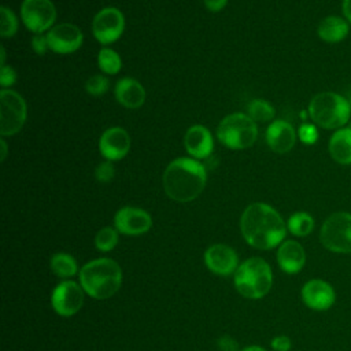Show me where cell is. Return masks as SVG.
Segmentation results:
<instances>
[{
    "label": "cell",
    "instance_id": "6da1fadb",
    "mask_svg": "<svg viewBox=\"0 0 351 351\" xmlns=\"http://www.w3.org/2000/svg\"><path fill=\"white\" fill-rule=\"evenodd\" d=\"M240 230L244 240L254 248L271 250L282 243L287 225L277 210L258 202L243 211Z\"/></svg>",
    "mask_w": 351,
    "mask_h": 351
},
{
    "label": "cell",
    "instance_id": "7a4b0ae2",
    "mask_svg": "<svg viewBox=\"0 0 351 351\" xmlns=\"http://www.w3.org/2000/svg\"><path fill=\"white\" fill-rule=\"evenodd\" d=\"M207 171L203 163L191 156L177 158L163 171L162 184L166 195L180 203L195 200L204 189Z\"/></svg>",
    "mask_w": 351,
    "mask_h": 351
},
{
    "label": "cell",
    "instance_id": "3957f363",
    "mask_svg": "<svg viewBox=\"0 0 351 351\" xmlns=\"http://www.w3.org/2000/svg\"><path fill=\"white\" fill-rule=\"evenodd\" d=\"M80 281L82 289L93 299H107L121 288L122 270L115 261L99 258L82 266Z\"/></svg>",
    "mask_w": 351,
    "mask_h": 351
},
{
    "label": "cell",
    "instance_id": "277c9868",
    "mask_svg": "<svg viewBox=\"0 0 351 351\" xmlns=\"http://www.w3.org/2000/svg\"><path fill=\"white\" fill-rule=\"evenodd\" d=\"M308 115L317 126L337 130L347 126L351 118V106L344 95L325 90L313 96L308 103Z\"/></svg>",
    "mask_w": 351,
    "mask_h": 351
},
{
    "label": "cell",
    "instance_id": "5b68a950",
    "mask_svg": "<svg viewBox=\"0 0 351 351\" xmlns=\"http://www.w3.org/2000/svg\"><path fill=\"white\" fill-rule=\"evenodd\" d=\"M271 284V269L262 258L247 259L234 273L236 289L248 299L263 298L270 291Z\"/></svg>",
    "mask_w": 351,
    "mask_h": 351
},
{
    "label": "cell",
    "instance_id": "8992f818",
    "mask_svg": "<svg viewBox=\"0 0 351 351\" xmlns=\"http://www.w3.org/2000/svg\"><path fill=\"white\" fill-rule=\"evenodd\" d=\"M217 137L230 149H245L256 141L258 126L247 114L233 112L219 122Z\"/></svg>",
    "mask_w": 351,
    "mask_h": 351
},
{
    "label": "cell",
    "instance_id": "52a82bcc",
    "mask_svg": "<svg viewBox=\"0 0 351 351\" xmlns=\"http://www.w3.org/2000/svg\"><path fill=\"white\" fill-rule=\"evenodd\" d=\"M321 244L336 254H351V213L330 214L319 229Z\"/></svg>",
    "mask_w": 351,
    "mask_h": 351
},
{
    "label": "cell",
    "instance_id": "ba28073f",
    "mask_svg": "<svg viewBox=\"0 0 351 351\" xmlns=\"http://www.w3.org/2000/svg\"><path fill=\"white\" fill-rule=\"evenodd\" d=\"M27 107L25 99L12 89L0 92V134L1 137L16 134L25 125Z\"/></svg>",
    "mask_w": 351,
    "mask_h": 351
},
{
    "label": "cell",
    "instance_id": "9c48e42d",
    "mask_svg": "<svg viewBox=\"0 0 351 351\" xmlns=\"http://www.w3.org/2000/svg\"><path fill=\"white\" fill-rule=\"evenodd\" d=\"M21 16L27 30L40 34L55 26L56 8L51 0H23Z\"/></svg>",
    "mask_w": 351,
    "mask_h": 351
},
{
    "label": "cell",
    "instance_id": "30bf717a",
    "mask_svg": "<svg viewBox=\"0 0 351 351\" xmlns=\"http://www.w3.org/2000/svg\"><path fill=\"white\" fill-rule=\"evenodd\" d=\"M125 16L121 10L115 7H106L100 10L92 21V33L96 41L103 45L115 43L123 33Z\"/></svg>",
    "mask_w": 351,
    "mask_h": 351
},
{
    "label": "cell",
    "instance_id": "8fae6325",
    "mask_svg": "<svg viewBox=\"0 0 351 351\" xmlns=\"http://www.w3.org/2000/svg\"><path fill=\"white\" fill-rule=\"evenodd\" d=\"M49 49L59 55H69L80 49L84 41L81 29L74 23H59L47 32Z\"/></svg>",
    "mask_w": 351,
    "mask_h": 351
},
{
    "label": "cell",
    "instance_id": "7c38bea8",
    "mask_svg": "<svg viewBox=\"0 0 351 351\" xmlns=\"http://www.w3.org/2000/svg\"><path fill=\"white\" fill-rule=\"evenodd\" d=\"M51 303L58 314L73 315L82 307L84 289L74 281H63L53 289Z\"/></svg>",
    "mask_w": 351,
    "mask_h": 351
},
{
    "label": "cell",
    "instance_id": "4fadbf2b",
    "mask_svg": "<svg viewBox=\"0 0 351 351\" xmlns=\"http://www.w3.org/2000/svg\"><path fill=\"white\" fill-rule=\"evenodd\" d=\"M115 229L128 236L143 234L149 230L152 225L151 215L138 207H122L114 217Z\"/></svg>",
    "mask_w": 351,
    "mask_h": 351
},
{
    "label": "cell",
    "instance_id": "5bb4252c",
    "mask_svg": "<svg viewBox=\"0 0 351 351\" xmlns=\"http://www.w3.org/2000/svg\"><path fill=\"white\" fill-rule=\"evenodd\" d=\"M130 136L129 133L119 126L108 128L103 132L99 140V151L101 156L107 160H119L125 158L130 149Z\"/></svg>",
    "mask_w": 351,
    "mask_h": 351
},
{
    "label": "cell",
    "instance_id": "9a60e30c",
    "mask_svg": "<svg viewBox=\"0 0 351 351\" xmlns=\"http://www.w3.org/2000/svg\"><path fill=\"white\" fill-rule=\"evenodd\" d=\"M302 299L308 308L325 311L333 306L336 300V293L329 282L314 278L303 285Z\"/></svg>",
    "mask_w": 351,
    "mask_h": 351
},
{
    "label": "cell",
    "instance_id": "2e32d148",
    "mask_svg": "<svg viewBox=\"0 0 351 351\" xmlns=\"http://www.w3.org/2000/svg\"><path fill=\"white\" fill-rule=\"evenodd\" d=\"M265 137L271 151L277 154H285L295 147L298 132L289 122L284 119H276L267 126Z\"/></svg>",
    "mask_w": 351,
    "mask_h": 351
},
{
    "label": "cell",
    "instance_id": "e0dca14e",
    "mask_svg": "<svg viewBox=\"0 0 351 351\" xmlns=\"http://www.w3.org/2000/svg\"><path fill=\"white\" fill-rule=\"evenodd\" d=\"M204 263L213 273L228 276L237 270V254L225 244H214L204 252Z\"/></svg>",
    "mask_w": 351,
    "mask_h": 351
},
{
    "label": "cell",
    "instance_id": "ac0fdd59",
    "mask_svg": "<svg viewBox=\"0 0 351 351\" xmlns=\"http://www.w3.org/2000/svg\"><path fill=\"white\" fill-rule=\"evenodd\" d=\"M184 147L193 159L208 158L214 148L211 132L203 125H192L184 136Z\"/></svg>",
    "mask_w": 351,
    "mask_h": 351
},
{
    "label": "cell",
    "instance_id": "d6986e66",
    "mask_svg": "<svg viewBox=\"0 0 351 351\" xmlns=\"http://www.w3.org/2000/svg\"><path fill=\"white\" fill-rule=\"evenodd\" d=\"M117 101L126 108H138L145 101V89L144 86L132 77L121 78L114 89Z\"/></svg>",
    "mask_w": 351,
    "mask_h": 351
},
{
    "label": "cell",
    "instance_id": "ffe728a7",
    "mask_svg": "<svg viewBox=\"0 0 351 351\" xmlns=\"http://www.w3.org/2000/svg\"><path fill=\"white\" fill-rule=\"evenodd\" d=\"M277 262L282 271L288 274L298 273L306 263L304 248L295 240H285L280 244L277 251Z\"/></svg>",
    "mask_w": 351,
    "mask_h": 351
},
{
    "label": "cell",
    "instance_id": "44dd1931",
    "mask_svg": "<svg viewBox=\"0 0 351 351\" xmlns=\"http://www.w3.org/2000/svg\"><path fill=\"white\" fill-rule=\"evenodd\" d=\"M350 30L351 25L343 15H328L318 23L317 34L328 44H337L347 38Z\"/></svg>",
    "mask_w": 351,
    "mask_h": 351
},
{
    "label": "cell",
    "instance_id": "7402d4cb",
    "mask_svg": "<svg viewBox=\"0 0 351 351\" xmlns=\"http://www.w3.org/2000/svg\"><path fill=\"white\" fill-rule=\"evenodd\" d=\"M330 158L343 166L351 165V125L335 130L328 141Z\"/></svg>",
    "mask_w": 351,
    "mask_h": 351
},
{
    "label": "cell",
    "instance_id": "603a6c76",
    "mask_svg": "<svg viewBox=\"0 0 351 351\" xmlns=\"http://www.w3.org/2000/svg\"><path fill=\"white\" fill-rule=\"evenodd\" d=\"M287 229L298 237H304L310 234L314 229V218L306 211L293 213L287 221Z\"/></svg>",
    "mask_w": 351,
    "mask_h": 351
},
{
    "label": "cell",
    "instance_id": "cb8c5ba5",
    "mask_svg": "<svg viewBox=\"0 0 351 351\" xmlns=\"http://www.w3.org/2000/svg\"><path fill=\"white\" fill-rule=\"evenodd\" d=\"M97 66L104 74H117L122 67V59L118 52L103 47L97 53Z\"/></svg>",
    "mask_w": 351,
    "mask_h": 351
},
{
    "label": "cell",
    "instance_id": "d4e9b609",
    "mask_svg": "<svg viewBox=\"0 0 351 351\" xmlns=\"http://www.w3.org/2000/svg\"><path fill=\"white\" fill-rule=\"evenodd\" d=\"M247 115L254 122H267L271 121L276 115L274 107L263 99H254L247 108Z\"/></svg>",
    "mask_w": 351,
    "mask_h": 351
},
{
    "label": "cell",
    "instance_id": "484cf974",
    "mask_svg": "<svg viewBox=\"0 0 351 351\" xmlns=\"http://www.w3.org/2000/svg\"><path fill=\"white\" fill-rule=\"evenodd\" d=\"M51 269L59 277H71L77 273V262L71 255L58 252L51 258Z\"/></svg>",
    "mask_w": 351,
    "mask_h": 351
},
{
    "label": "cell",
    "instance_id": "4316f807",
    "mask_svg": "<svg viewBox=\"0 0 351 351\" xmlns=\"http://www.w3.org/2000/svg\"><path fill=\"white\" fill-rule=\"evenodd\" d=\"M18 30V18L16 15L7 7H0V34L1 37H12Z\"/></svg>",
    "mask_w": 351,
    "mask_h": 351
},
{
    "label": "cell",
    "instance_id": "83f0119b",
    "mask_svg": "<svg viewBox=\"0 0 351 351\" xmlns=\"http://www.w3.org/2000/svg\"><path fill=\"white\" fill-rule=\"evenodd\" d=\"M117 243H118V230L111 226H106L96 233L95 245L100 251H104V252L111 251L117 245Z\"/></svg>",
    "mask_w": 351,
    "mask_h": 351
},
{
    "label": "cell",
    "instance_id": "f1b7e54d",
    "mask_svg": "<svg viewBox=\"0 0 351 351\" xmlns=\"http://www.w3.org/2000/svg\"><path fill=\"white\" fill-rule=\"evenodd\" d=\"M108 88H110V82L107 77L101 74H95L89 77L85 82V90L90 96H103L108 90Z\"/></svg>",
    "mask_w": 351,
    "mask_h": 351
},
{
    "label": "cell",
    "instance_id": "f546056e",
    "mask_svg": "<svg viewBox=\"0 0 351 351\" xmlns=\"http://www.w3.org/2000/svg\"><path fill=\"white\" fill-rule=\"evenodd\" d=\"M318 137H319V133H318L317 125L313 123V122L311 123L304 122L298 129V138L306 145L315 144L318 141Z\"/></svg>",
    "mask_w": 351,
    "mask_h": 351
},
{
    "label": "cell",
    "instance_id": "4dcf8cb0",
    "mask_svg": "<svg viewBox=\"0 0 351 351\" xmlns=\"http://www.w3.org/2000/svg\"><path fill=\"white\" fill-rule=\"evenodd\" d=\"M115 176V167L111 160L100 162L95 169V178L99 182H110Z\"/></svg>",
    "mask_w": 351,
    "mask_h": 351
},
{
    "label": "cell",
    "instance_id": "1f68e13d",
    "mask_svg": "<svg viewBox=\"0 0 351 351\" xmlns=\"http://www.w3.org/2000/svg\"><path fill=\"white\" fill-rule=\"evenodd\" d=\"M16 82V73L11 66L0 67V85L3 89H11V86Z\"/></svg>",
    "mask_w": 351,
    "mask_h": 351
},
{
    "label": "cell",
    "instance_id": "d6a6232c",
    "mask_svg": "<svg viewBox=\"0 0 351 351\" xmlns=\"http://www.w3.org/2000/svg\"><path fill=\"white\" fill-rule=\"evenodd\" d=\"M30 45H32L33 52H36L37 55H45L48 51H51V49H49V43H48L47 34H44V33L34 34V36L32 37Z\"/></svg>",
    "mask_w": 351,
    "mask_h": 351
},
{
    "label": "cell",
    "instance_id": "836d02e7",
    "mask_svg": "<svg viewBox=\"0 0 351 351\" xmlns=\"http://www.w3.org/2000/svg\"><path fill=\"white\" fill-rule=\"evenodd\" d=\"M291 339L288 336H276L273 340H271V347L276 350V351H289L291 348Z\"/></svg>",
    "mask_w": 351,
    "mask_h": 351
},
{
    "label": "cell",
    "instance_id": "e575fe53",
    "mask_svg": "<svg viewBox=\"0 0 351 351\" xmlns=\"http://www.w3.org/2000/svg\"><path fill=\"white\" fill-rule=\"evenodd\" d=\"M218 347L222 351H237L239 350L237 341L229 336H223V337L218 339Z\"/></svg>",
    "mask_w": 351,
    "mask_h": 351
},
{
    "label": "cell",
    "instance_id": "d590c367",
    "mask_svg": "<svg viewBox=\"0 0 351 351\" xmlns=\"http://www.w3.org/2000/svg\"><path fill=\"white\" fill-rule=\"evenodd\" d=\"M203 3H204L206 8H207L208 11L218 12V11H221V10L226 5L228 0H203Z\"/></svg>",
    "mask_w": 351,
    "mask_h": 351
},
{
    "label": "cell",
    "instance_id": "8d00e7d4",
    "mask_svg": "<svg viewBox=\"0 0 351 351\" xmlns=\"http://www.w3.org/2000/svg\"><path fill=\"white\" fill-rule=\"evenodd\" d=\"M341 15L351 25V0H343L341 1Z\"/></svg>",
    "mask_w": 351,
    "mask_h": 351
},
{
    "label": "cell",
    "instance_id": "74e56055",
    "mask_svg": "<svg viewBox=\"0 0 351 351\" xmlns=\"http://www.w3.org/2000/svg\"><path fill=\"white\" fill-rule=\"evenodd\" d=\"M0 145H1V160H5V156H7V143H5V140H4V137H1V140H0Z\"/></svg>",
    "mask_w": 351,
    "mask_h": 351
},
{
    "label": "cell",
    "instance_id": "f35d334b",
    "mask_svg": "<svg viewBox=\"0 0 351 351\" xmlns=\"http://www.w3.org/2000/svg\"><path fill=\"white\" fill-rule=\"evenodd\" d=\"M241 351H266V350L262 348V347H258V346H250V347L243 348Z\"/></svg>",
    "mask_w": 351,
    "mask_h": 351
},
{
    "label": "cell",
    "instance_id": "ab89813d",
    "mask_svg": "<svg viewBox=\"0 0 351 351\" xmlns=\"http://www.w3.org/2000/svg\"><path fill=\"white\" fill-rule=\"evenodd\" d=\"M344 96H346V99L348 100V103H350V106H351V88H348V89H347V92H346V95H344Z\"/></svg>",
    "mask_w": 351,
    "mask_h": 351
}]
</instances>
